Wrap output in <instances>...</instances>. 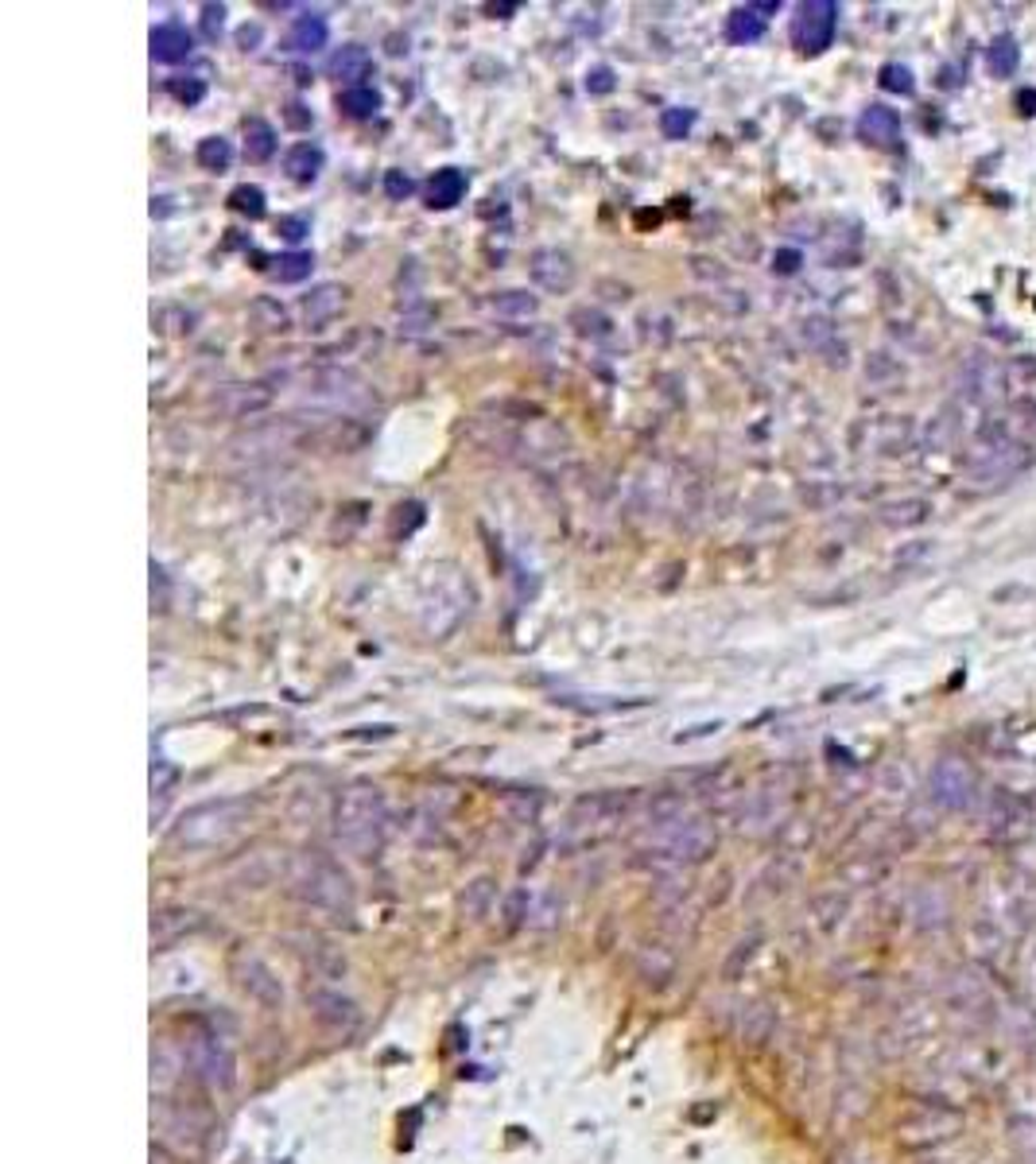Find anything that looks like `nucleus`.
Returning <instances> with one entry per match:
<instances>
[{"label":"nucleus","mask_w":1036,"mask_h":1164,"mask_svg":"<svg viewBox=\"0 0 1036 1164\" xmlns=\"http://www.w3.org/2000/svg\"><path fill=\"white\" fill-rule=\"evenodd\" d=\"M334 831L338 843L353 854H373L385 835V800L381 792L369 784H353L338 796V812H334Z\"/></svg>","instance_id":"nucleus-1"},{"label":"nucleus","mask_w":1036,"mask_h":1164,"mask_svg":"<svg viewBox=\"0 0 1036 1164\" xmlns=\"http://www.w3.org/2000/svg\"><path fill=\"white\" fill-rule=\"evenodd\" d=\"M299 897L311 904V909L327 912L331 920H350L353 916V885L346 878L342 866H334L331 858H307L303 869H299Z\"/></svg>","instance_id":"nucleus-2"},{"label":"nucleus","mask_w":1036,"mask_h":1164,"mask_svg":"<svg viewBox=\"0 0 1036 1164\" xmlns=\"http://www.w3.org/2000/svg\"><path fill=\"white\" fill-rule=\"evenodd\" d=\"M245 819V803L241 800H214L202 803V808H190L176 827V843L187 846V850H206V846H218L241 827Z\"/></svg>","instance_id":"nucleus-3"},{"label":"nucleus","mask_w":1036,"mask_h":1164,"mask_svg":"<svg viewBox=\"0 0 1036 1164\" xmlns=\"http://www.w3.org/2000/svg\"><path fill=\"white\" fill-rule=\"evenodd\" d=\"M187 1060L190 1067H195V1076L206 1083V1087L214 1091H230L233 1087V1071H237V1064H233V1052H230V1044L221 1041L218 1033H195L187 1044Z\"/></svg>","instance_id":"nucleus-4"},{"label":"nucleus","mask_w":1036,"mask_h":1164,"mask_svg":"<svg viewBox=\"0 0 1036 1164\" xmlns=\"http://www.w3.org/2000/svg\"><path fill=\"white\" fill-rule=\"evenodd\" d=\"M835 23H838V4H831V0H807V4H800V16L792 23L796 47L804 55L828 51L831 39H835Z\"/></svg>","instance_id":"nucleus-5"},{"label":"nucleus","mask_w":1036,"mask_h":1164,"mask_svg":"<svg viewBox=\"0 0 1036 1164\" xmlns=\"http://www.w3.org/2000/svg\"><path fill=\"white\" fill-rule=\"evenodd\" d=\"M233 978H237V986H241L253 1001H261L265 1010L284 1005V986H280V978L272 975V967H268L261 955H253V951L233 955Z\"/></svg>","instance_id":"nucleus-6"},{"label":"nucleus","mask_w":1036,"mask_h":1164,"mask_svg":"<svg viewBox=\"0 0 1036 1164\" xmlns=\"http://www.w3.org/2000/svg\"><path fill=\"white\" fill-rule=\"evenodd\" d=\"M974 796V772H970L967 761L959 758H943L932 769V800L939 808H951V812H963Z\"/></svg>","instance_id":"nucleus-7"},{"label":"nucleus","mask_w":1036,"mask_h":1164,"mask_svg":"<svg viewBox=\"0 0 1036 1164\" xmlns=\"http://www.w3.org/2000/svg\"><path fill=\"white\" fill-rule=\"evenodd\" d=\"M858 136L866 144H878V148H893L901 140V117L893 110H885V105H870L862 113Z\"/></svg>","instance_id":"nucleus-8"},{"label":"nucleus","mask_w":1036,"mask_h":1164,"mask_svg":"<svg viewBox=\"0 0 1036 1164\" xmlns=\"http://www.w3.org/2000/svg\"><path fill=\"white\" fill-rule=\"evenodd\" d=\"M532 280L540 287H548V292H559V287H571L574 280V264L567 253H559V249H544V253L532 256Z\"/></svg>","instance_id":"nucleus-9"},{"label":"nucleus","mask_w":1036,"mask_h":1164,"mask_svg":"<svg viewBox=\"0 0 1036 1164\" xmlns=\"http://www.w3.org/2000/svg\"><path fill=\"white\" fill-rule=\"evenodd\" d=\"M195 51V39L183 23H160L152 32V59L155 63H183Z\"/></svg>","instance_id":"nucleus-10"},{"label":"nucleus","mask_w":1036,"mask_h":1164,"mask_svg":"<svg viewBox=\"0 0 1036 1164\" xmlns=\"http://www.w3.org/2000/svg\"><path fill=\"white\" fill-rule=\"evenodd\" d=\"M369 70H373V59H369V51L357 44L342 47V51L331 59V74L338 78V82H346V89L362 86V78H369Z\"/></svg>","instance_id":"nucleus-11"},{"label":"nucleus","mask_w":1036,"mask_h":1164,"mask_svg":"<svg viewBox=\"0 0 1036 1164\" xmlns=\"http://www.w3.org/2000/svg\"><path fill=\"white\" fill-rule=\"evenodd\" d=\"M466 195V176L458 171V167H442V171H435V179H431V187H428V202L435 210H451L458 206Z\"/></svg>","instance_id":"nucleus-12"},{"label":"nucleus","mask_w":1036,"mask_h":1164,"mask_svg":"<svg viewBox=\"0 0 1036 1164\" xmlns=\"http://www.w3.org/2000/svg\"><path fill=\"white\" fill-rule=\"evenodd\" d=\"M322 164H327L322 148L319 144H307V140L296 144V148H287V155H284V171L291 179H299V183H311V179L322 171Z\"/></svg>","instance_id":"nucleus-13"},{"label":"nucleus","mask_w":1036,"mask_h":1164,"mask_svg":"<svg viewBox=\"0 0 1036 1164\" xmlns=\"http://www.w3.org/2000/svg\"><path fill=\"white\" fill-rule=\"evenodd\" d=\"M327 20L322 16H299L296 23H291V32H287V47L291 51H319V47H327Z\"/></svg>","instance_id":"nucleus-14"},{"label":"nucleus","mask_w":1036,"mask_h":1164,"mask_svg":"<svg viewBox=\"0 0 1036 1164\" xmlns=\"http://www.w3.org/2000/svg\"><path fill=\"white\" fill-rule=\"evenodd\" d=\"M272 152H277V129L268 121H261V117H253V121L245 124V155L261 164Z\"/></svg>","instance_id":"nucleus-15"},{"label":"nucleus","mask_w":1036,"mask_h":1164,"mask_svg":"<svg viewBox=\"0 0 1036 1164\" xmlns=\"http://www.w3.org/2000/svg\"><path fill=\"white\" fill-rule=\"evenodd\" d=\"M761 32H765V16H757L753 9H738L726 23L730 44H753L761 39Z\"/></svg>","instance_id":"nucleus-16"},{"label":"nucleus","mask_w":1036,"mask_h":1164,"mask_svg":"<svg viewBox=\"0 0 1036 1164\" xmlns=\"http://www.w3.org/2000/svg\"><path fill=\"white\" fill-rule=\"evenodd\" d=\"M342 110L350 113V117H357V121H365V117H373V113L381 110V94H377L373 86H353L342 94Z\"/></svg>","instance_id":"nucleus-17"},{"label":"nucleus","mask_w":1036,"mask_h":1164,"mask_svg":"<svg viewBox=\"0 0 1036 1164\" xmlns=\"http://www.w3.org/2000/svg\"><path fill=\"white\" fill-rule=\"evenodd\" d=\"M272 264H277L272 276H277L280 284H299V280H307L311 276V264L315 261H311V253H284V256H277Z\"/></svg>","instance_id":"nucleus-18"},{"label":"nucleus","mask_w":1036,"mask_h":1164,"mask_svg":"<svg viewBox=\"0 0 1036 1164\" xmlns=\"http://www.w3.org/2000/svg\"><path fill=\"white\" fill-rule=\"evenodd\" d=\"M199 164L206 167V171H225V167L233 164L230 140H221V136H206V140L199 144Z\"/></svg>","instance_id":"nucleus-19"},{"label":"nucleus","mask_w":1036,"mask_h":1164,"mask_svg":"<svg viewBox=\"0 0 1036 1164\" xmlns=\"http://www.w3.org/2000/svg\"><path fill=\"white\" fill-rule=\"evenodd\" d=\"M338 307H342V292H338L334 284H327L307 299V319L311 322H327Z\"/></svg>","instance_id":"nucleus-20"},{"label":"nucleus","mask_w":1036,"mask_h":1164,"mask_svg":"<svg viewBox=\"0 0 1036 1164\" xmlns=\"http://www.w3.org/2000/svg\"><path fill=\"white\" fill-rule=\"evenodd\" d=\"M230 206L237 210V214H245V218H265V190L261 187H237L230 195Z\"/></svg>","instance_id":"nucleus-21"},{"label":"nucleus","mask_w":1036,"mask_h":1164,"mask_svg":"<svg viewBox=\"0 0 1036 1164\" xmlns=\"http://www.w3.org/2000/svg\"><path fill=\"white\" fill-rule=\"evenodd\" d=\"M494 307H497V315H517V319H529V315H536V299L524 296V292H501V296L494 299Z\"/></svg>","instance_id":"nucleus-22"},{"label":"nucleus","mask_w":1036,"mask_h":1164,"mask_svg":"<svg viewBox=\"0 0 1036 1164\" xmlns=\"http://www.w3.org/2000/svg\"><path fill=\"white\" fill-rule=\"evenodd\" d=\"M691 124H695V113L691 110H680V105H672V110L661 113V132L668 136V140H684L687 132H691Z\"/></svg>","instance_id":"nucleus-23"},{"label":"nucleus","mask_w":1036,"mask_h":1164,"mask_svg":"<svg viewBox=\"0 0 1036 1164\" xmlns=\"http://www.w3.org/2000/svg\"><path fill=\"white\" fill-rule=\"evenodd\" d=\"M1017 59H1021V55H1017V44H1014V39H998V44H993L990 47V55H986V63H990V70H993V74H1014V70H1017Z\"/></svg>","instance_id":"nucleus-24"},{"label":"nucleus","mask_w":1036,"mask_h":1164,"mask_svg":"<svg viewBox=\"0 0 1036 1164\" xmlns=\"http://www.w3.org/2000/svg\"><path fill=\"white\" fill-rule=\"evenodd\" d=\"M882 86L889 89V94H913L916 82H913V70L901 63H885L882 66Z\"/></svg>","instance_id":"nucleus-25"},{"label":"nucleus","mask_w":1036,"mask_h":1164,"mask_svg":"<svg viewBox=\"0 0 1036 1164\" xmlns=\"http://www.w3.org/2000/svg\"><path fill=\"white\" fill-rule=\"evenodd\" d=\"M225 28V4H202V32L206 39H218Z\"/></svg>","instance_id":"nucleus-26"},{"label":"nucleus","mask_w":1036,"mask_h":1164,"mask_svg":"<svg viewBox=\"0 0 1036 1164\" xmlns=\"http://www.w3.org/2000/svg\"><path fill=\"white\" fill-rule=\"evenodd\" d=\"M385 195L392 198V202H404V198L412 195V179L404 176V171H388L385 176Z\"/></svg>","instance_id":"nucleus-27"},{"label":"nucleus","mask_w":1036,"mask_h":1164,"mask_svg":"<svg viewBox=\"0 0 1036 1164\" xmlns=\"http://www.w3.org/2000/svg\"><path fill=\"white\" fill-rule=\"evenodd\" d=\"M171 94H176L179 101H187V105H195V101H202V94H206V86H202L199 78H190V82H183V78H176V82H171Z\"/></svg>","instance_id":"nucleus-28"},{"label":"nucleus","mask_w":1036,"mask_h":1164,"mask_svg":"<svg viewBox=\"0 0 1036 1164\" xmlns=\"http://www.w3.org/2000/svg\"><path fill=\"white\" fill-rule=\"evenodd\" d=\"M586 89H590V94H609V89H614V70H609V66H595V70L586 74Z\"/></svg>","instance_id":"nucleus-29"},{"label":"nucleus","mask_w":1036,"mask_h":1164,"mask_svg":"<svg viewBox=\"0 0 1036 1164\" xmlns=\"http://www.w3.org/2000/svg\"><path fill=\"white\" fill-rule=\"evenodd\" d=\"M307 233H311V221L307 218H284V221H280V237H284V242H291V245L303 242Z\"/></svg>","instance_id":"nucleus-30"},{"label":"nucleus","mask_w":1036,"mask_h":1164,"mask_svg":"<svg viewBox=\"0 0 1036 1164\" xmlns=\"http://www.w3.org/2000/svg\"><path fill=\"white\" fill-rule=\"evenodd\" d=\"M284 121L291 124V129H307V124H311V110H307V105H299V101H291V105L284 110Z\"/></svg>","instance_id":"nucleus-31"},{"label":"nucleus","mask_w":1036,"mask_h":1164,"mask_svg":"<svg viewBox=\"0 0 1036 1164\" xmlns=\"http://www.w3.org/2000/svg\"><path fill=\"white\" fill-rule=\"evenodd\" d=\"M796 268H800V253H792V249L776 253V272H796Z\"/></svg>","instance_id":"nucleus-32"},{"label":"nucleus","mask_w":1036,"mask_h":1164,"mask_svg":"<svg viewBox=\"0 0 1036 1164\" xmlns=\"http://www.w3.org/2000/svg\"><path fill=\"white\" fill-rule=\"evenodd\" d=\"M517 9H520V4H489L485 12H494V16L501 12V16H508V12H517Z\"/></svg>","instance_id":"nucleus-33"},{"label":"nucleus","mask_w":1036,"mask_h":1164,"mask_svg":"<svg viewBox=\"0 0 1036 1164\" xmlns=\"http://www.w3.org/2000/svg\"><path fill=\"white\" fill-rule=\"evenodd\" d=\"M256 39H261V32H256V28H253V32H249V28L241 32V44H256Z\"/></svg>","instance_id":"nucleus-34"},{"label":"nucleus","mask_w":1036,"mask_h":1164,"mask_svg":"<svg viewBox=\"0 0 1036 1164\" xmlns=\"http://www.w3.org/2000/svg\"><path fill=\"white\" fill-rule=\"evenodd\" d=\"M1017 101H1021V105H1033V110H1036V94H1029V89H1025V94H1021V98H1017Z\"/></svg>","instance_id":"nucleus-35"}]
</instances>
